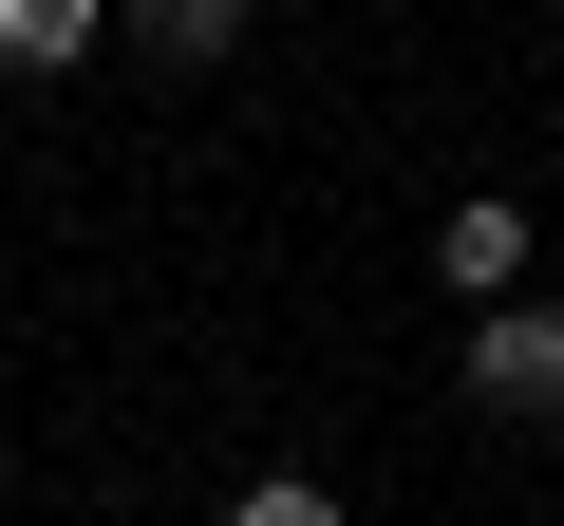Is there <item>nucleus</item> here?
<instances>
[{"instance_id":"obj_3","label":"nucleus","mask_w":564,"mask_h":526,"mask_svg":"<svg viewBox=\"0 0 564 526\" xmlns=\"http://www.w3.org/2000/svg\"><path fill=\"white\" fill-rule=\"evenodd\" d=\"M113 39V0H0V76H76Z\"/></svg>"},{"instance_id":"obj_1","label":"nucleus","mask_w":564,"mask_h":526,"mask_svg":"<svg viewBox=\"0 0 564 526\" xmlns=\"http://www.w3.org/2000/svg\"><path fill=\"white\" fill-rule=\"evenodd\" d=\"M470 395H489L508 432H545V414H564V302H489V320H470Z\"/></svg>"},{"instance_id":"obj_4","label":"nucleus","mask_w":564,"mask_h":526,"mask_svg":"<svg viewBox=\"0 0 564 526\" xmlns=\"http://www.w3.org/2000/svg\"><path fill=\"white\" fill-rule=\"evenodd\" d=\"M151 39H170V57H226V39H245V0H151Z\"/></svg>"},{"instance_id":"obj_2","label":"nucleus","mask_w":564,"mask_h":526,"mask_svg":"<svg viewBox=\"0 0 564 526\" xmlns=\"http://www.w3.org/2000/svg\"><path fill=\"white\" fill-rule=\"evenodd\" d=\"M433 283H452V302H527V207H508V188H470V207L433 226Z\"/></svg>"},{"instance_id":"obj_5","label":"nucleus","mask_w":564,"mask_h":526,"mask_svg":"<svg viewBox=\"0 0 564 526\" xmlns=\"http://www.w3.org/2000/svg\"><path fill=\"white\" fill-rule=\"evenodd\" d=\"M226 526H339V489H302V470H263V489H245Z\"/></svg>"}]
</instances>
